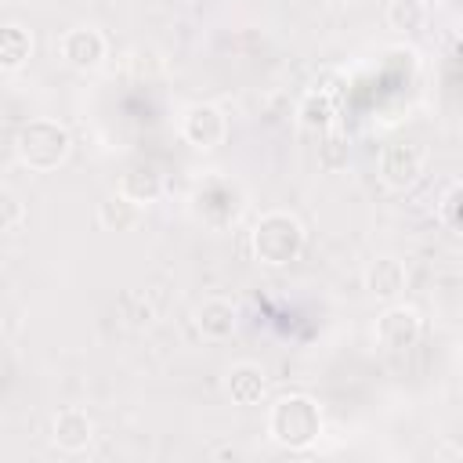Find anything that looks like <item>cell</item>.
<instances>
[{"label":"cell","instance_id":"obj_1","mask_svg":"<svg viewBox=\"0 0 463 463\" xmlns=\"http://www.w3.org/2000/svg\"><path fill=\"white\" fill-rule=\"evenodd\" d=\"M307 246V232L297 213L289 210H268L250 232V250L264 268H286L293 264Z\"/></svg>","mask_w":463,"mask_h":463},{"label":"cell","instance_id":"obj_2","mask_svg":"<svg viewBox=\"0 0 463 463\" xmlns=\"http://www.w3.org/2000/svg\"><path fill=\"white\" fill-rule=\"evenodd\" d=\"M268 434L289 452H304L322 434V409L311 394H282L268 409Z\"/></svg>","mask_w":463,"mask_h":463},{"label":"cell","instance_id":"obj_3","mask_svg":"<svg viewBox=\"0 0 463 463\" xmlns=\"http://www.w3.org/2000/svg\"><path fill=\"white\" fill-rule=\"evenodd\" d=\"M72 152V134L65 123L58 119H25L14 134V156L22 166H29L33 174H51L58 170Z\"/></svg>","mask_w":463,"mask_h":463},{"label":"cell","instance_id":"obj_4","mask_svg":"<svg viewBox=\"0 0 463 463\" xmlns=\"http://www.w3.org/2000/svg\"><path fill=\"white\" fill-rule=\"evenodd\" d=\"M246 210V192L239 181L224 177V174H213V177H203L192 192V217L203 221L206 228L213 232H224L232 228Z\"/></svg>","mask_w":463,"mask_h":463},{"label":"cell","instance_id":"obj_5","mask_svg":"<svg viewBox=\"0 0 463 463\" xmlns=\"http://www.w3.org/2000/svg\"><path fill=\"white\" fill-rule=\"evenodd\" d=\"M427 166V148L420 141H394L380 156V181L391 192H409Z\"/></svg>","mask_w":463,"mask_h":463},{"label":"cell","instance_id":"obj_6","mask_svg":"<svg viewBox=\"0 0 463 463\" xmlns=\"http://www.w3.org/2000/svg\"><path fill=\"white\" fill-rule=\"evenodd\" d=\"M423 336V315L412 304H387L376 318V344L387 351H409Z\"/></svg>","mask_w":463,"mask_h":463},{"label":"cell","instance_id":"obj_7","mask_svg":"<svg viewBox=\"0 0 463 463\" xmlns=\"http://www.w3.org/2000/svg\"><path fill=\"white\" fill-rule=\"evenodd\" d=\"M58 54H61V61H65L69 69H76V72H90V69H98V65L105 61V54H109V40H105V33L94 29V25H72V29L61 33V40H58Z\"/></svg>","mask_w":463,"mask_h":463},{"label":"cell","instance_id":"obj_8","mask_svg":"<svg viewBox=\"0 0 463 463\" xmlns=\"http://www.w3.org/2000/svg\"><path fill=\"white\" fill-rule=\"evenodd\" d=\"M181 137L192 148H203V152L206 148H217L228 137V116L217 105H210V101H195L181 116Z\"/></svg>","mask_w":463,"mask_h":463},{"label":"cell","instance_id":"obj_9","mask_svg":"<svg viewBox=\"0 0 463 463\" xmlns=\"http://www.w3.org/2000/svg\"><path fill=\"white\" fill-rule=\"evenodd\" d=\"M51 441L61 452H83L94 441V420L83 409L69 405V409L54 412V420H51Z\"/></svg>","mask_w":463,"mask_h":463},{"label":"cell","instance_id":"obj_10","mask_svg":"<svg viewBox=\"0 0 463 463\" xmlns=\"http://www.w3.org/2000/svg\"><path fill=\"white\" fill-rule=\"evenodd\" d=\"M224 391H228L232 405H260V398L268 391V376L257 362H235L224 373Z\"/></svg>","mask_w":463,"mask_h":463},{"label":"cell","instance_id":"obj_11","mask_svg":"<svg viewBox=\"0 0 463 463\" xmlns=\"http://www.w3.org/2000/svg\"><path fill=\"white\" fill-rule=\"evenodd\" d=\"M235 326H239V315H235L232 300H224V297H206L195 307V329L203 340H213V344L228 340L235 333Z\"/></svg>","mask_w":463,"mask_h":463},{"label":"cell","instance_id":"obj_12","mask_svg":"<svg viewBox=\"0 0 463 463\" xmlns=\"http://www.w3.org/2000/svg\"><path fill=\"white\" fill-rule=\"evenodd\" d=\"M119 192H123L127 199H134L137 206L159 203V195H163V174H159V166H152V163H134V166H127L123 177H119Z\"/></svg>","mask_w":463,"mask_h":463},{"label":"cell","instance_id":"obj_13","mask_svg":"<svg viewBox=\"0 0 463 463\" xmlns=\"http://www.w3.org/2000/svg\"><path fill=\"white\" fill-rule=\"evenodd\" d=\"M365 289L376 300H398L405 293V264L394 257H376L365 268Z\"/></svg>","mask_w":463,"mask_h":463},{"label":"cell","instance_id":"obj_14","mask_svg":"<svg viewBox=\"0 0 463 463\" xmlns=\"http://www.w3.org/2000/svg\"><path fill=\"white\" fill-rule=\"evenodd\" d=\"M141 210H145V206H137L134 199H127V195L116 188L112 195H105V199L98 203V224H101L105 232H130V228L141 221Z\"/></svg>","mask_w":463,"mask_h":463},{"label":"cell","instance_id":"obj_15","mask_svg":"<svg viewBox=\"0 0 463 463\" xmlns=\"http://www.w3.org/2000/svg\"><path fill=\"white\" fill-rule=\"evenodd\" d=\"M33 54V33L22 25H7L0 33V69L4 72H18Z\"/></svg>","mask_w":463,"mask_h":463},{"label":"cell","instance_id":"obj_16","mask_svg":"<svg viewBox=\"0 0 463 463\" xmlns=\"http://www.w3.org/2000/svg\"><path fill=\"white\" fill-rule=\"evenodd\" d=\"M336 116V105H333V94L329 90H311L300 105H297V123L304 130H329Z\"/></svg>","mask_w":463,"mask_h":463},{"label":"cell","instance_id":"obj_17","mask_svg":"<svg viewBox=\"0 0 463 463\" xmlns=\"http://www.w3.org/2000/svg\"><path fill=\"white\" fill-rule=\"evenodd\" d=\"M387 25L394 33H420L427 25V4L423 0H391L387 4Z\"/></svg>","mask_w":463,"mask_h":463},{"label":"cell","instance_id":"obj_18","mask_svg":"<svg viewBox=\"0 0 463 463\" xmlns=\"http://www.w3.org/2000/svg\"><path fill=\"white\" fill-rule=\"evenodd\" d=\"M347 159H351L347 137H344V134H326V141L318 145V166L329 170V174H336V170L347 166Z\"/></svg>","mask_w":463,"mask_h":463},{"label":"cell","instance_id":"obj_19","mask_svg":"<svg viewBox=\"0 0 463 463\" xmlns=\"http://www.w3.org/2000/svg\"><path fill=\"white\" fill-rule=\"evenodd\" d=\"M438 217L449 232L463 235V181H456L445 195H441V206H438Z\"/></svg>","mask_w":463,"mask_h":463},{"label":"cell","instance_id":"obj_20","mask_svg":"<svg viewBox=\"0 0 463 463\" xmlns=\"http://www.w3.org/2000/svg\"><path fill=\"white\" fill-rule=\"evenodd\" d=\"M22 224H25V203L11 188H4L0 192V228L4 232H18Z\"/></svg>","mask_w":463,"mask_h":463},{"label":"cell","instance_id":"obj_21","mask_svg":"<svg viewBox=\"0 0 463 463\" xmlns=\"http://www.w3.org/2000/svg\"><path fill=\"white\" fill-rule=\"evenodd\" d=\"M456 36H459V43H463V18L456 22Z\"/></svg>","mask_w":463,"mask_h":463}]
</instances>
